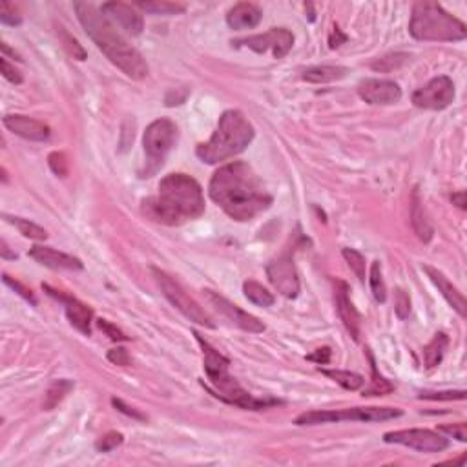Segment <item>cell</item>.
I'll return each instance as SVG.
<instances>
[{"label": "cell", "instance_id": "cell-1", "mask_svg": "<svg viewBox=\"0 0 467 467\" xmlns=\"http://www.w3.org/2000/svg\"><path fill=\"white\" fill-rule=\"evenodd\" d=\"M208 194L228 217L240 223L252 221L261 212L269 210L274 201L252 166L241 161L221 166L212 175Z\"/></svg>", "mask_w": 467, "mask_h": 467}, {"label": "cell", "instance_id": "cell-2", "mask_svg": "<svg viewBox=\"0 0 467 467\" xmlns=\"http://www.w3.org/2000/svg\"><path fill=\"white\" fill-rule=\"evenodd\" d=\"M141 210L153 223L178 227L203 215V188L190 175L168 174L159 183L158 195L143 199Z\"/></svg>", "mask_w": 467, "mask_h": 467}, {"label": "cell", "instance_id": "cell-3", "mask_svg": "<svg viewBox=\"0 0 467 467\" xmlns=\"http://www.w3.org/2000/svg\"><path fill=\"white\" fill-rule=\"evenodd\" d=\"M77 19L90 39L97 44L108 61L116 64L126 77L133 81H141L148 75V64L143 55L132 44L124 41L123 35L112 26L110 19L88 2H75L73 4Z\"/></svg>", "mask_w": 467, "mask_h": 467}, {"label": "cell", "instance_id": "cell-4", "mask_svg": "<svg viewBox=\"0 0 467 467\" xmlns=\"http://www.w3.org/2000/svg\"><path fill=\"white\" fill-rule=\"evenodd\" d=\"M194 336L197 339L199 347L203 349L205 372H207V378L210 381V387L208 389H210L215 398H220V400L227 401L230 406L241 407V409L247 411H263L272 406H282V400H276V398H256L248 391H245L237 384L236 378L230 376V372H228L230 360H228L227 356H223L217 349L212 347L199 332H194Z\"/></svg>", "mask_w": 467, "mask_h": 467}, {"label": "cell", "instance_id": "cell-5", "mask_svg": "<svg viewBox=\"0 0 467 467\" xmlns=\"http://www.w3.org/2000/svg\"><path fill=\"white\" fill-rule=\"evenodd\" d=\"M254 126L240 110H227L220 117L214 135L195 148L197 158L207 165H220L236 158L254 141Z\"/></svg>", "mask_w": 467, "mask_h": 467}, {"label": "cell", "instance_id": "cell-6", "mask_svg": "<svg viewBox=\"0 0 467 467\" xmlns=\"http://www.w3.org/2000/svg\"><path fill=\"white\" fill-rule=\"evenodd\" d=\"M409 34L424 42H456L467 37V28L438 2L422 0L413 6Z\"/></svg>", "mask_w": 467, "mask_h": 467}, {"label": "cell", "instance_id": "cell-7", "mask_svg": "<svg viewBox=\"0 0 467 467\" xmlns=\"http://www.w3.org/2000/svg\"><path fill=\"white\" fill-rule=\"evenodd\" d=\"M396 407H351L342 411H307L296 416V426H319L338 422H385L401 416Z\"/></svg>", "mask_w": 467, "mask_h": 467}, {"label": "cell", "instance_id": "cell-8", "mask_svg": "<svg viewBox=\"0 0 467 467\" xmlns=\"http://www.w3.org/2000/svg\"><path fill=\"white\" fill-rule=\"evenodd\" d=\"M152 272H153V276H155V279H158L159 287H161L163 294H165V298L168 299V302L172 303V305H174L183 316H185V318H188L190 322L197 323V325L214 329L215 323H214V319L208 316L207 310L199 305V303L192 298L190 294L186 292V290L183 289L178 282H175L174 277L168 276V274L163 272V270L155 269V267L152 269Z\"/></svg>", "mask_w": 467, "mask_h": 467}, {"label": "cell", "instance_id": "cell-9", "mask_svg": "<svg viewBox=\"0 0 467 467\" xmlns=\"http://www.w3.org/2000/svg\"><path fill=\"white\" fill-rule=\"evenodd\" d=\"M175 141H178V126L174 120L158 119L146 128L145 137H143V146H145V153L150 163L146 178H150V174L165 163L170 150L175 146Z\"/></svg>", "mask_w": 467, "mask_h": 467}, {"label": "cell", "instance_id": "cell-10", "mask_svg": "<svg viewBox=\"0 0 467 467\" xmlns=\"http://www.w3.org/2000/svg\"><path fill=\"white\" fill-rule=\"evenodd\" d=\"M385 443H398V446L411 447L420 453H440L449 447V440L436 431L429 429H401L389 431L384 434Z\"/></svg>", "mask_w": 467, "mask_h": 467}, {"label": "cell", "instance_id": "cell-11", "mask_svg": "<svg viewBox=\"0 0 467 467\" xmlns=\"http://www.w3.org/2000/svg\"><path fill=\"white\" fill-rule=\"evenodd\" d=\"M232 46L236 48H248L256 53H267L272 51L274 58H283L294 46V35L285 28H272L267 34L252 35V37L232 41Z\"/></svg>", "mask_w": 467, "mask_h": 467}, {"label": "cell", "instance_id": "cell-12", "mask_svg": "<svg viewBox=\"0 0 467 467\" xmlns=\"http://www.w3.org/2000/svg\"><path fill=\"white\" fill-rule=\"evenodd\" d=\"M267 277L283 298L294 299L299 294L298 270H296V265H294L292 256L289 252L274 257L267 265Z\"/></svg>", "mask_w": 467, "mask_h": 467}, {"label": "cell", "instance_id": "cell-13", "mask_svg": "<svg viewBox=\"0 0 467 467\" xmlns=\"http://www.w3.org/2000/svg\"><path fill=\"white\" fill-rule=\"evenodd\" d=\"M455 99V84L449 77L440 75L413 93V104L424 110H443Z\"/></svg>", "mask_w": 467, "mask_h": 467}, {"label": "cell", "instance_id": "cell-14", "mask_svg": "<svg viewBox=\"0 0 467 467\" xmlns=\"http://www.w3.org/2000/svg\"><path fill=\"white\" fill-rule=\"evenodd\" d=\"M205 298H207V302L210 303L212 307H214L220 314H223L225 318L228 319L230 323H234L236 327H240L241 331L245 332H250V334H260V332H265V323L261 322L260 318H256V316L248 314V312H245L243 309H240L237 305H234L232 302H228L227 298H223L221 294L214 292V290H203Z\"/></svg>", "mask_w": 467, "mask_h": 467}, {"label": "cell", "instance_id": "cell-15", "mask_svg": "<svg viewBox=\"0 0 467 467\" xmlns=\"http://www.w3.org/2000/svg\"><path fill=\"white\" fill-rule=\"evenodd\" d=\"M358 96L367 104L385 106L401 99V88L391 79H365L358 84Z\"/></svg>", "mask_w": 467, "mask_h": 467}, {"label": "cell", "instance_id": "cell-16", "mask_svg": "<svg viewBox=\"0 0 467 467\" xmlns=\"http://www.w3.org/2000/svg\"><path fill=\"white\" fill-rule=\"evenodd\" d=\"M42 289L50 294L51 298L58 299V302L64 305V310H66V316L70 319L71 325L77 329L79 332H83L84 336L91 334V319H93V310L88 305H84L83 302H79L77 298H71L68 294L61 292L57 289H51L50 285H42Z\"/></svg>", "mask_w": 467, "mask_h": 467}, {"label": "cell", "instance_id": "cell-17", "mask_svg": "<svg viewBox=\"0 0 467 467\" xmlns=\"http://www.w3.org/2000/svg\"><path fill=\"white\" fill-rule=\"evenodd\" d=\"M4 126L13 132L15 135L22 137L26 141H35V143H44L50 139L51 130L48 124L41 123V120L34 119L28 116H6L4 117Z\"/></svg>", "mask_w": 467, "mask_h": 467}, {"label": "cell", "instance_id": "cell-18", "mask_svg": "<svg viewBox=\"0 0 467 467\" xmlns=\"http://www.w3.org/2000/svg\"><path fill=\"white\" fill-rule=\"evenodd\" d=\"M334 298H336V310H338L339 319L344 322L345 329H347L349 334L352 336L354 342L360 339V327H361V318L358 314L356 307L352 305L351 296H349V285L345 282H336L334 283Z\"/></svg>", "mask_w": 467, "mask_h": 467}, {"label": "cell", "instance_id": "cell-19", "mask_svg": "<svg viewBox=\"0 0 467 467\" xmlns=\"http://www.w3.org/2000/svg\"><path fill=\"white\" fill-rule=\"evenodd\" d=\"M101 11H103L110 21L117 22L120 28L126 29L130 35L143 34V28H145L143 15L139 11H135L132 6L123 4V2H106V4L101 6Z\"/></svg>", "mask_w": 467, "mask_h": 467}, {"label": "cell", "instance_id": "cell-20", "mask_svg": "<svg viewBox=\"0 0 467 467\" xmlns=\"http://www.w3.org/2000/svg\"><path fill=\"white\" fill-rule=\"evenodd\" d=\"M29 257L37 261L42 267L53 270H83L84 265L79 257H73L70 254L58 252L51 247H34L29 250Z\"/></svg>", "mask_w": 467, "mask_h": 467}, {"label": "cell", "instance_id": "cell-21", "mask_svg": "<svg viewBox=\"0 0 467 467\" xmlns=\"http://www.w3.org/2000/svg\"><path fill=\"white\" fill-rule=\"evenodd\" d=\"M424 270L427 272V276H429L431 282L436 285V289L442 292V296L446 298V302L449 303V305L453 307L456 312H458L460 318H466V314H467V312H466V298L462 296V292H460V290L456 289V287L453 285V283H451L449 279H447V277L443 276L442 272H440V270L433 269V267H429V265H426V267H424Z\"/></svg>", "mask_w": 467, "mask_h": 467}, {"label": "cell", "instance_id": "cell-22", "mask_svg": "<svg viewBox=\"0 0 467 467\" xmlns=\"http://www.w3.org/2000/svg\"><path fill=\"white\" fill-rule=\"evenodd\" d=\"M261 17H263V13L256 4L240 2L227 13V24L230 29L243 31V29L256 28L261 22Z\"/></svg>", "mask_w": 467, "mask_h": 467}, {"label": "cell", "instance_id": "cell-23", "mask_svg": "<svg viewBox=\"0 0 467 467\" xmlns=\"http://www.w3.org/2000/svg\"><path fill=\"white\" fill-rule=\"evenodd\" d=\"M411 223H413L414 232L416 236L424 241V243H429L433 240V225H431L429 217H427L426 210H424L422 199H420V194H418V188L413 192V207H411Z\"/></svg>", "mask_w": 467, "mask_h": 467}, {"label": "cell", "instance_id": "cell-24", "mask_svg": "<svg viewBox=\"0 0 467 467\" xmlns=\"http://www.w3.org/2000/svg\"><path fill=\"white\" fill-rule=\"evenodd\" d=\"M347 73L349 70L344 66H312L303 71V81L310 84H327L344 79Z\"/></svg>", "mask_w": 467, "mask_h": 467}, {"label": "cell", "instance_id": "cell-25", "mask_svg": "<svg viewBox=\"0 0 467 467\" xmlns=\"http://www.w3.org/2000/svg\"><path fill=\"white\" fill-rule=\"evenodd\" d=\"M447 347H449V338L446 332H436L434 338L424 349V360H426L427 369H434L436 365L442 364L443 356H446Z\"/></svg>", "mask_w": 467, "mask_h": 467}, {"label": "cell", "instance_id": "cell-26", "mask_svg": "<svg viewBox=\"0 0 467 467\" xmlns=\"http://www.w3.org/2000/svg\"><path fill=\"white\" fill-rule=\"evenodd\" d=\"M367 358L371 361V371H372V380L367 387L361 391V396L364 398H371V396H385V394H391L394 391V385L384 378L378 372L376 364H374V358H372V352L367 349Z\"/></svg>", "mask_w": 467, "mask_h": 467}, {"label": "cell", "instance_id": "cell-27", "mask_svg": "<svg viewBox=\"0 0 467 467\" xmlns=\"http://www.w3.org/2000/svg\"><path fill=\"white\" fill-rule=\"evenodd\" d=\"M73 387L75 385L71 380H55L50 385V389L46 391L44 404H42L44 411H53L70 394V391H73Z\"/></svg>", "mask_w": 467, "mask_h": 467}, {"label": "cell", "instance_id": "cell-28", "mask_svg": "<svg viewBox=\"0 0 467 467\" xmlns=\"http://www.w3.org/2000/svg\"><path fill=\"white\" fill-rule=\"evenodd\" d=\"M322 374H325L327 378L334 380L336 384L342 385L347 391H358V389L364 387L365 380L361 374H356V372L351 371H339V369H319Z\"/></svg>", "mask_w": 467, "mask_h": 467}, {"label": "cell", "instance_id": "cell-29", "mask_svg": "<svg viewBox=\"0 0 467 467\" xmlns=\"http://www.w3.org/2000/svg\"><path fill=\"white\" fill-rule=\"evenodd\" d=\"M4 220L8 221V223H11L13 227H17V230L21 232L22 236L29 237V240L44 241L46 237H48V232H46L44 228L31 223L29 220H22V217H15V215H8V214H4Z\"/></svg>", "mask_w": 467, "mask_h": 467}, {"label": "cell", "instance_id": "cell-30", "mask_svg": "<svg viewBox=\"0 0 467 467\" xmlns=\"http://www.w3.org/2000/svg\"><path fill=\"white\" fill-rule=\"evenodd\" d=\"M243 292L247 296L248 302H252L257 307H270L274 305V296L272 292L265 289L261 283L257 282H245L243 283Z\"/></svg>", "mask_w": 467, "mask_h": 467}, {"label": "cell", "instance_id": "cell-31", "mask_svg": "<svg viewBox=\"0 0 467 467\" xmlns=\"http://www.w3.org/2000/svg\"><path fill=\"white\" fill-rule=\"evenodd\" d=\"M369 283H371V292L378 303L387 302V287L384 282L380 261H374L371 265V274H369Z\"/></svg>", "mask_w": 467, "mask_h": 467}, {"label": "cell", "instance_id": "cell-32", "mask_svg": "<svg viewBox=\"0 0 467 467\" xmlns=\"http://www.w3.org/2000/svg\"><path fill=\"white\" fill-rule=\"evenodd\" d=\"M137 6L145 9L146 13H153V15H178V13L185 11V6L174 4V2H161V0H153V2H137Z\"/></svg>", "mask_w": 467, "mask_h": 467}, {"label": "cell", "instance_id": "cell-33", "mask_svg": "<svg viewBox=\"0 0 467 467\" xmlns=\"http://www.w3.org/2000/svg\"><path fill=\"white\" fill-rule=\"evenodd\" d=\"M407 58H409V55L407 53L385 55V57H381V58H378V61L372 62L371 68L374 71H384V73H389V71L398 70V68H400L404 62H407Z\"/></svg>", "mask_w": 467, "mask_h": 467}, {"label": "cell", "instance_id": "cell-34", "mask_svg": "<svg viewBox=\"0 0 467 467\" xmlns=\"http://www.w3.org/2000/svg\"><path fill=\"white\" fill-rule=\"evenodd\" d=\"M344 257L360 282H365V256L354 248H344Z\"/></svg>", "mask_w": 467, "mask_h": 467}, {"label": "cell", "instance_id": "cell-35", "mask_svg": "<svg viewBox=\"0 0 467 467\" xmlns=\"http://www.w3.org/2000/svg\"><path fill=\"white\" fill-rule=\"evenodd\" d=\"M123 442H124L123 434L112 431V433H106L104 436H101V438L97 440L96 449H97V453H110V451L117 449V447H119Z\"/></svg>", "mask_w": 467, "mask_h": 467}, {"label": "cell", "instance_id": "cell-36", "mask_svg": "<svg viewBox=\"0 0 467 467\" xmlns=\"http://www.w3.org/2000/svg\"><path fill=\"white\" fill-rule=\"evenodd\" d=\"M58 35H61L62 44L66 46V50L70 51V55H73V58H77V61H84V58H86V51H84L83 46L79 44V41H77V39L71 37V35L68 34L66 29L61 28Z\"/></svg>", "mask_w": 467, "mask_h": 467}, {"label": "cell", "instance_id": "cell-37", "mask_svg": "<svg viewBox=\"0 0 467 467\" xmlns=\"http://www.w3.org/2000/svg\"><path fill=\"white\" fill-rule=\"evenodd\" d=\"M48 165H50L51 172H53L57 178H66L68 172H70L66 153L62 152H51L50 158H48Z\"/></svg>", "mask_w": 467, "mask_h": 467}, {"label": "cell", "instance_id": "cell-38", "mask_svg": "<svg viewBox=\"0 0 467 467\" xmlns=\"http://www.w3.org/2000/svg\"><path fill=\"white\" fill-rule=\"evenodd\" d=\"M2 282H4L6 285L9 287V289L15 290V292H17L19 296H21V298H24L26 302L31 303V305H34V307L37 305V298H35V296H34V292H31V290H29L26 285H22L21 282H17V279H13V277H9L8 274H4V276H2Z\"/></svg>", "mask_w": 467, "mask_h": 467}, {"label": "cell", "instance_id": "cell-39", "mask_svg": "<svg viewBox=\"0 0 467 467\" xmlns=\"http://www.w3.org/2000/svg\"><path fill=\"white\" fill-rule=\"evenodd\" d=\"M0 22L6 26H21L22 24V17L19 15V11L13 8L9 2L2 0V4H0Z\"/></svg>", "mask_w": 467, "mask_h": 467}, {"label": "cell", "instance_id": "cell-40", "mask_svg": "<svg viewBox=\"0 0 467 467\" xmlns=\"http://www.w3.org/2000/svg\"><path fill=\"white\" fill-rule=\"evenodd\" d=\"M394 310L400 319H407L411 314V298L404 289L396 290V299H394Z\"/></svg>", "mask_w": 467, "mask_h": 467}, {"label": "cell", "instance_id": "cell-41", "mask_svg": "<svg viewBox=\"0 0 467 467\" xmlns=\"http://www.w3.org/2000/svg\"><path fill=\"white\" fill-rule=\"evenodd\" d=\"M466 391H440V393H422L420 394V400H433V401H438V400H463L466 398Z\"/></svg>", "mask_w": 467, "mask_h": 467}, {"label": "cell", "instance_id": "cell-42", "mask_svg": "<svg viewBox=\"0 0 467 467\" xmlns=\"http://www.w3.org/2000/svg\"><path fill=\"white\" fill-rule=\"evenodd\" d=\"M438 433L447 434L451 438H456L458 442H467V424L458 422L453 424V426H440Z\"/></svg>", "mask_w": 467, "mask_h": 467}, {"label": "cell", "instance_id": "cell-43", "mask_svg": "<svg viewBox=\"0 0 467 467\" xmlns=\"http://www.w3.org/2000/svg\"><path fill=\"white\" fill-rule=\"evenodd\" d=\"M97 325H99L101 331H103L108 338L113 339V342H128V336L124 334L120 329H117V325L108 322V319H97Z\"/></svg>", "mask_w": 467, "mask_h": 467}, {"label": "cell", "instance_id": "cell-44", "mask_svg": "<svg viewBox=\"0 0 467 467\" xmlns=\"http://www.w3.org/2000/svg\"><path fill=\"white\" fill-rule=\"evenodd\" d=\"M0 70H2V75H4V77L9 81V83L22 84L21 71H19L15 66H11V64H9L8 58H6V57L0 58Z\"/></svg>", "mask_w": 467, "mask_h": 467}, {"label": "cell", "instance_id": "cell-45", "mask_svg": "<svg viewBox=\"0 0 467 467\" xmlns=\"http://www.w3.org/2000/svg\"><path fill=\"white\" fill-rule=\"evenodd\" d=\"M112 404H113V407L119 411V413L126 414V416H132L133 420H141V422H146V414L139 413V411L133 409V407L126 406V404H124L123 400H119V398H112Z\"/></svg>", "mask_w": 467, "mask_h": 467}, {"label": "cell", "instance_id": "cell-46", "mask_svg": "<svg viewBox=\"0 0 467 467\" xmlns=\"http://www.w3.org/2000/svg\"><path fill=\"white\" fill-rule=\"evenodd\" d=\"M108 360L112 361L113 365L126 367V365H130V354L126 349L116 347V349H112V351H108Z\"/></svg>", "mask_w": 467, "mask_h": 467}, {"label": "cell", "instance_id": "cell-47", "mask_svg": "<svg viewBox=\"0 0 467 467\" xmlns=\"http://www.w3.org/2000/svg\"><path fill=\"white\" fill-rule=\"evenodd\" d=\"M331 354H332L331 347H322V349H316L312 354L307 356V360L316 361L318 365H325V364H329V361H331Z\"/></svg>", "mask_w": 467, "mask_h": 467}, {"label": "cell", "instance_id": "cell-48", "mask_svg": "<svg viewBox=\"0 0 467 467\" xmlns=\"http://www.w3.org/2000/svg\"><path fill=\"white\" fill-rule=\"evenodd\" d=\"M345 41H347V35L342 34V29H339L338 26H334L331 31V37H329V46L334 50V48H338L339 44H344Z\"/></svg>", "mask_w": 467, "mask_h": 467}, {"label": "cell", "instance_id": "cell-49", "mask_svg": "<svg viewBox=\"0 0 467 467\" xmlns=\"http://www.w3.org/2000/svg\"><path fill=\"white\" fill-rule=\"evenodd\" d=\"M451 201H453V205H456L460 210H466V192L463 190L455 192V194L451 195Z\"/></svg>", "mask_w": 467, "mask_h": 467}, {"label": "cell", "instance_id": "cell-50", "mask_svg": "<svg viewBox=\"0 0 467 467\" xmlns=\"http://www.w3.org/2000/svg\"><path fill=\"white\" fill-rule=\"evenodd\" d=\"M0 256L4 257V260H15V257H17V254L11 252V250H9V247H8V243L2 240V241H0Z\"/></svg>", "mask_w": 467, "mask_h": 467}]
</instances>
